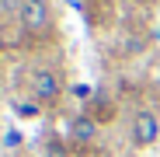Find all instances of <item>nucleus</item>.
I'll return each mask as SVG.
<instances>
[{
	"label": "nucleus",
	"mask_w": 160,
	"mask_h": 157,
	"mask_svg": "<svg viewBox=\"0 0 160 157\" xmlns=\"http://www.w3.org/2000/svg\"><path fill=\"white\" fill-rule=\"evenodd\" d=\"M21 32L28 42H45L56 35V7L52 0H21Z\"/></svg>",
	"instance_id": "f257e3e1"
},
{
	"label": "nucleus",
	"mask_w": 160,
	"mask_h": 157,
	"mask_svg": "<svg viewBox=\"0 0 160 157\" xmlns=\"http://www.w3.org/2000/svg\"><path fill=\"white\" fill-rule=\"evenodd\" d=\"M28 94H32V101L38 108H56L63 101V94H66V84L52 66H35L28 73Z\"/></svg>",
	"instance_id": "f03ea898"
},
{
	"label": "nucleus",
	"mask_w": 160,
	"mask_h": 157,
	"mask_svg": "<svg viewBox=\"0 0 160 157\" xmlns=\"http://www.w3.org/2000/svg\"><path fill=\"white\" fill-rule=\"evenodd\" d=\"M129 140L136 150H153L160 143V112L157 108H136L129 119Z\"/></svg>",
	"instance_id": "7ed1b4c3"
},
{
	"label": "nucleus",
	"mask_w": 160,
	"mask_h": 157,
	"mask_svg": "<svg viewBox=\"0 0 160 157\" xmlns=\"http://www.w3.org/2000/svg\"><path fill=\"white\" fill-rule=\"evenodd\" d=\"M98 136H101V122H98L91 112H77V115L66 122V140H70L77 150L94 147V143H98Z\"/></svg>",
	"instance_id": "20e7f679"
},
{
	"label": "nucleus",
	"mask_w": 160,
	"mask_h": 157,
	"mask_svg": "<svg viewBox=\"0 0 160 157\" xmlns=\"http://www.w3.org/2000/svg\"><path fill=\"white\" fill-rule=\"evenodd\" d=\"M70 94H73V98H80V101H87V98H91V87H87V84H73V87H70Z\"/></svg>",
	"instance_id": "39448f33"
}]
</instances>
